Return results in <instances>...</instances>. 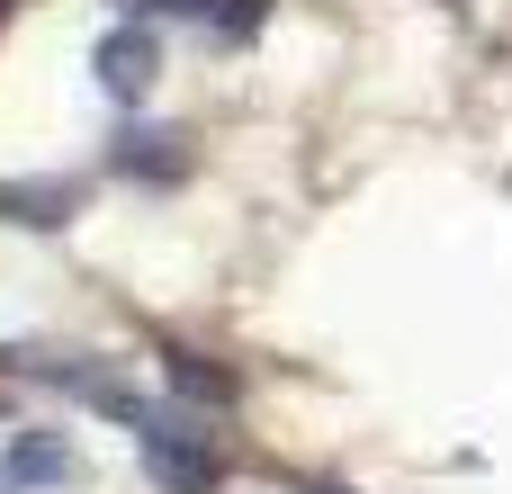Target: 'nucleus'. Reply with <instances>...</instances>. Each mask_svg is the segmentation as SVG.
Returning <instances> with one entry per match:
<instances>
[{"mask_svg": "<svg viewBox=\"0 0 512 494\" xmlns=\"http://www.w3.org/2000/svg\"><path fill=\"white\" fill-rule=\"evenodd\" d=\"M171 387H180L189 405H234V369H216V360H198V351H171Z\"/></svg>", "mask_w": 512, "mask_h": 494, "instance_id": "obj_6", "label": "nucleus"}, {"mask_svg": "<svg viewBox=\"0 0 512 494\" xmlns=\"http://www.w3.org/2000/svg\"><path fill=\"white\" fill-rule=\"evenodd\" d=\"M0 477H9V486H72V477H81V450H72L63 432H18L9 459H0Z\"/></svg>", "mask_w": 512, "mask_h": 494, "instance_id": "obj_5", "label": "nucleus"}, {"mask_svg": "<svg viewBox=\"0 0 512 494\" xmlns=\"http://www.w3.org/2000/svg\"><path fill=\"white\" fill-rule=\"evenodd\" d=\"M108 171L117 180H144V189H171V180H189V135L180 126H117V144H108Z\"/></svg>", "mask_w": 512, "mask_h": 494, "instance_id": "obj_3", "label": "nucleus"}, {"mask_svg": "<svg viewBox=\"0 0 512 494\" xmlns=\"http://www.w3.org/2000/svg\"><path fill=\"white\" fill-rule=\"evenodd\" d=\"M90 72H99V90H108L117 108H144L153 81H162V36H153L144 18H117V27L90 45Z\"/></svg>", "mask_w": 512, "mask_h": 494, "instance_id": "obj_2", "label": "nucleus"}, {"mask_svg": "<svg viewBox=\"0 0 512 494\" xmlns=\"http://www.w3.org/2000/svg\"><path fill=\"white\" fill-rule=\"evenodd\" d=\"M135 459H144V477L162 494H216L225 486V450L207 441L198 414H162V405H153V423L135 432Z\"/></svg>", "mask_w": 512, "mask_h": 494, "instance_id": "obj_1", "label": "nucleus"}, {"mask_svg": "<svg viewBox=\"0 0 512 494\" xmlns=\"http://www.w3.org/2000/svg\"><path fill=\"white\" fill-rule=\"evenodd\" d=\"M216 0H117V18H207Z\"/></svg>", "mask_w": 512, "mask_h": 494, "instance_id": "obj_7", "label": "nucleus"}, {"mask_svg": "<svg viewBox=\"0 0 512 494\" xmlns=\"http://www.w3.org/2000/svg\"><path fill=\"white\" fill-rule=\"evenodd\" d=\"M90 198V180H63V171H36V180H0V225H27V234H54L72 225Z\"/></svg>", "mask_w": 512, "mask_h": 494, "instance_id": "obj_4", "label": "nucleus"}]
</instances>
